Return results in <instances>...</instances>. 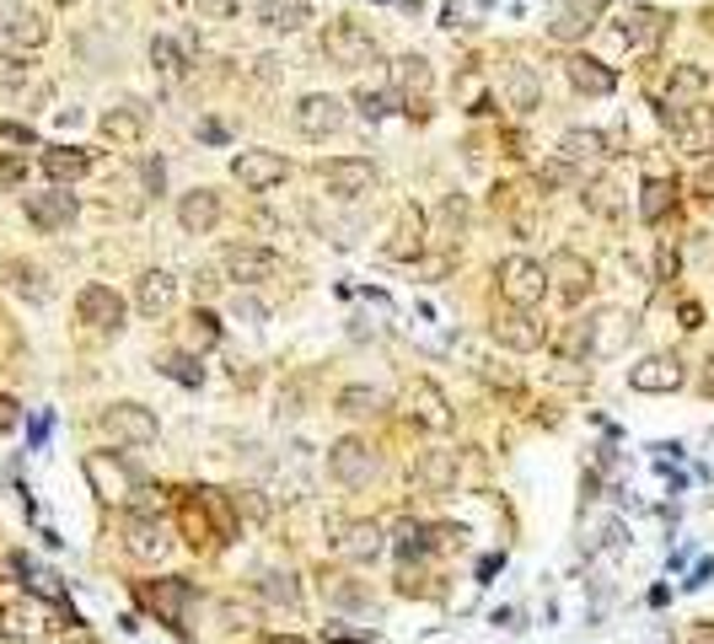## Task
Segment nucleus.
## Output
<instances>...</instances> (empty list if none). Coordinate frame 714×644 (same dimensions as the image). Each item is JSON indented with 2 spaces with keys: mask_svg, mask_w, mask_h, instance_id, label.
I'll return each mask as SVG.
<instances>
[{
  "mask_svg": "<svg viewBox=\"0 0 714 644\" xmlns=\"http://www.w3.org/2000/svg\"><path fill=\"white\" fill-rule=\"evenodd\" d=\"M145 108L140 103H119V108H108L103 119H97V134L103 140H114V145H140L145 140Z\"/></svg>",
  "mask_w": 714,
  "mask_h": 644,
  "instance_id": "nucleus-26",
  "label": "nucleus"
},
{
  "mask_svg": "<svg viewBox=\"0 0 714 644\" xmlns=\"http://www.w3.org/2000/svg\"><path fill=\"white\" fill-rule=\"evenodd\" d=\"M75 193H66V189H49V193H27L22 199V215L38 226V231H66L70 220H75Z\"/></svg>",
  "mask_w": 714,
  "mask_h": 644,
  "instance_id": "nucleus-19",
  "label": "nucleus"
},
{
  "mask_svg": "<svg viewBox=\"0 0 714 644\" xmlns=\"http://www.w3.org/2000/svg\"><path fill=\"white\" fill-rule=\"evenodd\" d=\"M338 553L349 559V564H377L382 559V548H388V532L377 526V521H349V526H338Z\"/></svg>",
  "mask_w": 714,
  "mask_h": 644,
  "instance_id": "nucleus-23",
  "label": "nucleus"
},
{
  "mask_svg": "<svg viewBox=\"0 0 714 644\" xmlns=\"http://www.w3.org/2000/svg\"><path fill=\"white\" fill-rule=\"evenodd\" d=\"M290 124H296V134H307V140H328V134H338V129L349 124V108H344L333 92H307V97L296 103Z\"/></svg>",
  "mask_w": 714,
  "mask_h": 644,
  "instance_id": "nucleus-8",
  "label": "nucleus"
},
{
  "mask_svg": "<svg viewBox=\"0 0 714 644\" xmlns=\"http://www.w3.org/2000/svg\"><path fill=\"white\" fill-rule=\"evenodd\" d=\"M27 75H33V60H22V55H0V86H5V92L27 86Z\"/></svg>",
  "mask_w": 714,
  "mask_h": 644,
  "instance_id": "nucleus-46",
  "label": "nucleus"
},
{
  "mask_svg": "<svg viewBox=\"0 0 714 644\" xmlns=\"http://www.w3.org/2000/svg\"><path fill=\"white\" fill-rule=\"evenodd\" d=\"M16 419H22L16 397H5V392H0V436H5V430H16Z\"/></svg>",
  "mask_w": 714,
  "mask_h": 644,
  "instance_id": "nucleus-53",
  "label": "nucleus"
},
{
  "mask_svg": "<svg viewBox=\"0 0 714 644\" xmlns=\"http://www.w3.org/2000/svg\"><path fill=\"white\" fill-rule=\"evenodd\" d=\"M183 344H189V355H210V349L221 344V318H215L210 307H194V312H189V327H183Z\"/></svg>",
  "mask_w": 714,
  "mask_h": 644,
  "instance_id": "nucleus-35",
  "label": "nucleus"
},
{
  "mask_svg": "<svg viewBox=\"0 0 714 644\" xmlns=\"http://www.w3.org/2000/svg\"><path fill=\"white\" fill-rule=\"evenodd\" d=\"M134 307H140V318H167L178 307V279L167 269H145L134 279Z\"/></svg>",
  "mask_w": 714,
  "mask_h": 644,
  "instance_id": "nucleus-22",
  "label": "nucleus"
},
{
  "mask_svg": "<svg viewBox=\"0 0 714 644\" xmlns=\"http://www.w3.org/2000/svg\"><path fill=\"white\" fill-rule=\"evenodd\" d=\"M543 269H548V290H559V301H570V307H581L585 296H591V285H596L591 263H585L575 248H559Z\"/></svg>",
  "mask_w": 714,
  "mask_h": 644,
  "instance_id": "nucleus-11",
  "label": "nucleus"
},
{
  "mask_svg": "<svg viewBox=\"0 0 714 644\" xmlns=\"http://www.w3.org/2000/svg\"><path fill=\"white\" fill-rule=\"evenodd\" d=\"M682 327H704V312H699V307H693V301H688V307H682Z\"/></svg>",
  "mask_w": 714,
  "mask_h": 644,
  "instance_id": "nucleus-57",
  "label": "nucleus"
},
{
  "mask_svg": "<svg viewBox=\"0 0 714 644\" xmlns=\"http://www.w3.org/2000/svg\"><path fill=\"white\" fill-rule=\"evenodd\" d=\"M328 473H333L344 489H360V484L377 478V451L366 446L360 436H344V441L328 446Z\"/></svg>",
  "mask_w": 714,
  "mask_h": 644,
  "instance_id": "nucleus-10",
  "label": "nucleus"
},
{
  "mask_svg": "<svg viewBox=\"0 0 714 644\" xmlns=\"http://www.w3.org/2000/svg\"><path fill=\"white\" fill-rule=\"evenodd\" d=\"M156 371H162V377H172V382H183V386H199V382H204V366H199L189 349H167V355L156 360Z\"/></svg>",
  "mask_w": 714,
  "mask_h": 644,
  "instance_id": "nucleus-41",
  "label": "nucleus"
},
{
  "mask_svg": "<svg viewBox=\"0 0 714 644\" xmlns=\"http://www.w3.org/2000/svg\"><path fill=\"white\" fill-rule=\"evenodd\" d=\"M693 644H714V623H699V629H693Z\"/></svg>",
  "mask_w": 714,
  "mask_h": 644,
  "instance_id": "nucleus-58",
  "label": "nucleus"
},
{
  "mask_svg": "<svg viewBox=\"0 0 714 644\" xmlns=\"http://www.w3.org/2000/svg\"><path fill=\"white\" fill-rule=\"evenodd\" d=\"M81 644H92V640H81Z\"/></svg>",
  "mask_w": 714,
  "mask_h": 644,
  "instance_id": "nucleus-62",
  "label": "nucleus"
},
{
  "mask_svg": "<svg viewBox=\"0 0 714 644\" xmlns=\"http://www.w3.org/2000/svg\"><path fill=\"white\" fill-rule=\"evenodd\" d=\"M194 11L204 22H231V16L242 11V0H194Z\"/></svg>",
  "mask_w": 714,
  "mask_h": 644,
  "instance_id": "nucleus-49",
  "label": "nucleus"
},
{
  "mask_svg": "<svg viewBox=\"0 0 714 644\" xmlns=\"http://www.w3.org/2000/svg\"><path fill=\"white\" fill-rule=\"evenodd\" d=\"M430 86H436V70H430L425 55H403V60H392V92H397V97L414 103V97H425Z\"/></svg>",
  "mask_w": 714,
  "mask_h": 644,
  "instance_id": "nucleus-29",
  "label": "nucleus"
},
{
  "mask_svg": "<svg viewBox=\"0 0 714 644\" xmlns=\"http://www.w3.org/2000/svg\"><path fill=\"white\" fill-rule=\"evenodd\" d=\"M441 220H447V231H452L447 242H456L462 226H467V204H462V193H447V199H441Z\"/></svg>",
  "mask_w": 714,
  "mask_h": 644,
  "instance_id": "nucleus-47",
  "label": "nucleus"
},
{
  "mask_svg": "<svg viewBox=\"0 0 714 644\" xmlns=\"http://www.w3.org/2000/svg\"><path fill=\"white\" fill-rule=\"evenodd\" d=\"M704 92H710V70H704V64H671V75H666L671 108H677L682 97H704Z\"/></svg>",
  "mask_w": 714,
  "mask_h": 644,
  "instance_id": "nucleus-36",
  "label": "nucleus"
},
{
  "mask_svg": "<svg viewBox=\"0 0 714 644\" xmlns=\"http://www.w3.org/2000/svg\"><path fill=\"white\" fill-rule=\"evenodd\" d=\"M704 392H710V397H714V355H710V360H704Z\"/></svg>",
  "mask_w": 714,
  "mask_h": 644,
  "instance_id": "nucleus-60",
  "label": "nucleus"
},
{
  "mask_svg": "<svg viewBox=\"0 0 714 644\" xmlns=\"http://www.w3.org/2000/svg\"><path fill=\"white\" fill-rule=\"evenodd\" d=\"M221 269H226L242 290H253V285L279 274V253L263 248V242H226V248H221Z\"/></svg>",
  "mask_w": 714,
  "mask_h": 644,
  "instance_id": "nucleus-7",
  "label": "nucleus"
},
{
  "mask_svg": "<svg viewBox=\"0 0 714 644\" xmlns=\"http://www.w3.org/2000/svg\"><path fill=\"white\" fill-rule=\"evenodd\" d=\"M338 414L344 419H371V414H382V392L377 386H344L338 392Z\"/></svg>",
  "mask_w": 714,
  "mask_h": 644,
  "instance_id": "nucleus-39",
  "label": "nucleus"
},
{
  "mask_svg": "<svg viewBox=\"0 0 714 644\" xmlns=\"http://www.w3.org/2000/svg\"><path fill=\"white\" fill-rule=\"evenodd\" d=\"M231 178L248 193H269L290 178V162H285L279 151H269V145H248V151L231 156Z\"/></svg>",
  "mask_w": 714,
  "mask_h": 644,
  "instance_id": "nucleus-4",
  "label": "nucleus"
},
{
  "mask_svg": "<svg viewBox=\"0 0 714 644\" xmlns=\"http://www.w3.org/2000/svg\"><path fill=\"white\" fill-rule=\"evenodd\" d=\"M194 296H204V301L215 296V274H210V269H199L194 274Z\"/></svg>",
  "mask_w": 714,
  "mask_h": 644,
  "instance_id": "nucleus-56",
  "label": "nucleus"
},
{
  "mask_svg": "<svg viewBox=\"0 0 714 644\" xmlns=\"http://www.w3.org/2000/svg\"><path fill=\"white\" fill-rule=\"evenodd\" d=\"M666 27H671V16L661 5H629V11H618V38L629 49H655L666 38Z\"/></svg>",
  "mask_w": 714,
  "mask_h": 644,
  "instance_id": "nucleus-18",
  "label": "nucleus"
},
{
  "mask_svg": "<svg viewBox=\"0 0 714 644\" xmlns=\"http://www.w3.org/2000/svg\"><path fill=\"white\" fill-rule=\"evenodd\" d=\"M403 403H408V419L419 425V430H452V403H447V392L430 382V377H414V382L403 386Z\"/></svg>",
  "mask_w": 714,
  "mask_h": 644,
  "instance_id": "nucleus-12",
  "label": "nucleus"
},
{
  "mask_svg": "<svg viewBox=\"0 0 714 644\" xmlns=\"http://www.w3.org/2000/svg\"><path fill=\"white\" fill-rule=\"evenodd\" d=\"M505 103L516 108V114H532L537 103H543V81H537V70L532 64H505Z\"/></svg>",
  "mask_w": 714,
  "mask_h": 644,
  "instance_id": "nucleus-31",
  "label": "nucleus"
},
{
  "mask_svg": "<svg viewBox=\"0 0 714 644\" xmlns=\"http://www.w3.org/2000/svg\"><path fill=\"white\" fill-rule=\"evenodd\" d=\"M612 151H607V134L602 129H564L559 140V167L570 172H585V167H602Z\"/></svg>",
  "mask_w": 714,
  "mask_h": 644,
  "instance_id": "nucleus-20",
  "label": "nucleus"
},
{
  "mask_svg": "<svg viewBox=\"0 0 714 644\" xmlns=\"http://www.w3.org/2000/svg\"><path fill=\"white\" fill-rule=\"evenodd\" d=\"M221 215H226V204H221L215 189H189L178 199V226H183L189 237H210V231L221 226Z\"/></svg>",
  "mask_w": 714,
  "mask_h": 644,
  "instance_id": "nucleus-21",
  "label": "nucleus"
},
{
  "mask_svg": "<svg viewBox=\"0 0 714 644\" xmlns=\"http://www.w3.org/2000/svg\"><path fill=\"white\" fill-rule=\"evenodd\" d=\"M253 22H259L263 33H301L312 22V5L307 0H259Z\"/></svg>",
  "mask_w": 714,
  "mask_h": 644,
  "instance_id": "nucleus-25",
  "label": "nucleus"
},
{
  "mask_svg": "<svg viewBox=\"0 0 714 644\" xmlns=\"http://www.w3.org/2000/svg\"><path fill=\"white\" fill-rule=\"evenodd\" d=\"M81 473H86V484H92V494L97 500H134V489H140V478H134V467L124 456H114V451H86L81 456Z\"/></svg>",
  "mask_w": 714,
  "mask_h": 644,
  "instance_id": "nucleus-3",
  "label": "nucleus"
},
{
  "mask_svg": "<svg viewBox=\"0 0 714 644\" xmlns=\"http://www.w3.org/2000/svg\"><path fill=\"white\" fill-rule=\"evenodd\" d=\"M581 33H591V11H585V5H564V11H559V22L548 27V38H554V44H575Z\"/></svg>",
  "mask_w": 714,
  "mask_h": 644,
  "instance_id": "nucleus-44",
  "label": "nucleus"
},
{
  "mask_svg": "<svg viewBox=\"0 0 714 644\" xmlns=\"http://www.w3.org/2000/svg\"><path fill=\"white\" fill-rule=\"evenodd\" d=\"M5 285H11L22 301H33V307H44V301H49V279H44V269H38V263L11 258V263H5Z\"/></svg>",
  "mask_w": 714,
  "mask_h": 644,
  "instance_id": "nucleus-33",
  "label": "nucleus"
},
{
  "mask_svg": "<svg viewBox=\"0 0 714 644\" xmlns=\"http://www.w3.org/2000/svg\"><path fill=\"white\" fill-rule=\"evenodd\" d=\"M564 75H570V86L585 92V97H607V92L618 86V70L591 60V55H570V60H564Z\"/></svg>",
  "mask_w": 714,
  "mask_h": 644,
  "instance_id": "nucleus-27",
  "label": "nucleus"
},
{
  "mask_svg": "<svg viewBox=\"0 0 714 644\" xmlns=\"http://www.w3.org/2000/svg\"><path fill=\"white\" fill-rule=\"evenodd\" d=\"M124 553L140 564H162L172 553V532L156 521V515H124Z\"/></svg>",
  "mask_w": 714,
  "mask_h": 644,
  "instance_id": "nucleus-13",
  "label": "nucleus"
},
{
  "mask_svg": "<svg viewBox=\"0 0 714 644\" xmlns=\"http://www.w3.org/2000/svg\"><path fill=\"white\" fill-rule=\"evenodd\" d=\"M318 178H323V189L333 199H360V193H371L377 183V167L366 162V156H333L318 167Z\"/></svg>",
  "mask_w": 714,
  "mask_h": 644,
  "instance_id": "nucleus-15",
  "label": "nucleus"
},
{
  "mask_svg": "<svg viewBox=\"0 0 714 644\" xmlns=\"http://www.w3.org/2000/svg\"><path fill=\"white\" fill-rule=\"evenodd\" d=\"M151 70H156L162 81H178V75L189 70V60H183V49H178L172 38H151Z\"/></svg>",
  "mask_w": 714,
  "mask_h": 644,
  "instance_id": "nucleus-42",
  "label": "nucleus"
},
{
  "mask_svg": "<svg viewBox=\"0 0 714 644\" xmlns=\"http://www.w3.org/2000/svg\"><path fill=\"white\" fill-rule=\"evenodd\" d=\"M456 473H462V456H456V451H425V462H419V484H425L430 494H452Z\"/></svg>",
  "mask_w": 714,
  "mask_h": 644,
  "instance_id": "nucleus-32",
  "label": "nucleus"
},
{
  "mask_svg": "<svg viewBox=\"0 0 714 644\" xmlns=\"http://www.w3.org/2000/svg\"><path fill=\"white\" fill-rule=\"evenodd\" d=\"M27 178V162H16V156H0V183H22Z\"/></svg>",
  "mask_w": 714,
  "mask_h": 644,
  "instance_id": "nucleus-52",
  "label": "nucleus"
},
{
  "mask_svg": "<svg viewBox=\"0 0 714 644\" xmlns=\"http://www.w3.org/2000/svg\"><path fill=\"white\" fill-rule=\"evenodd\" d=\"M323 55L338 70H360V64L377 60V38L360 27V22H349V16H338V22H328L323 33Z\"/></svg>",
  "mask_w": 714,
  "mask_h": 644,
  "instance_id": "nucleus-6",
  "label": "nucleus"
},
{
  "mask_svg": "<svg viewBox=\"0 0 714 644\" xmlns=\"http://www.w3.org/2000/svg\"><path fill=\"white\" fill-rule=\"evenodd\" d=\"M237 511L248 515V521H269V505L259 500V489H237Z\"/></svg>",
  "mask_w": 714,
  "mask_h": 644,
  "instance_id": "nucleus-50",
  "label": "nucleus"
},
{
  "mask_svg": "<svg viewBox=\"0 0 714 644\" xmlns=\"http://www.w3.org/2000/svg\"><path fill=\"white\" fill-rule=\"evenodd\" d=\"M489 338L505 344V349H516V355H532V349L543 344V327L532 322V312L505 307V312H495V322H489Z\"/></svg>",
  "mask_w": 714,
  "mask_h": 644,
  "instance_id": "nucleus-24",
  "label": "nucleus"
},
{
  "mask_svg": "<svg viewBox=\"0 0 714 644\" xmlns=\"http://www.w3.org/2000/svg\"><path fill=\"white\" fill-rule=\"evenodd\" d=\"M655 279H677V253H671V248L655 253Z\"/></svg>",
  "mask_w": 714,
  "mask_h": 644,
  "instance_id": "nucleus-54",
  "label": "nucleus"
},
{
  "mask_svg": "<svg viewBox=\"0 0 714 644\" xmlns=\"http://www.w3.org/2000/svg\"><path fill=\"white\" fill-rule=\"evenodd\" d=\"M199 500L210 505V515L221 521V537H237V521H231V511H226V500H221V489H194Z\"/></svg>",
  "mask_w": 714,
  "mask_h": 644,
  "instance_id": "nucleus-48",
  "label": "nucleus"
},
{
  "mask_svg": "<svg viewBox=\"0 0 714 644\" xmlns=\"http://www.w3.org/2000/svg\"><path fill=\"white\" fill-rule=\"evenodd\" d=\"M259 596L269 601V607L296 612V607H301V580L290 575V570H263V575H259Z\"/></svg>",
  "mask_w": 714,
  "mask_h": 644,
  "instance_id": "nucleus-34",
  "label": "nucleus"
},
{
  "mask_svg": "<svg viewBox=\"0 0 714 644\" xmlns=\"http://www.w3.org/2000/svg\"><path fill=\"white\" fill-rule=\"evenodd\" d=\"M629 338V318L623 312H596L591 322H581V355L585 360H612Z\"/></svg>",
  "mask_w": 714,
  "mask_h": 644,
  "instance_id": "nucleus-17",
  "label": "nucleus"
},
{
  "mask_svg": "<svg viewBox=\"0 0 714 644\" xmlns=\"http://www.w3.org/2000/svg\"><path fill=\"white\" fill-rule=\"evenodd\" d=\"M263 644H307V640H296V634H269Z\"/></svg>",
  "mask_w": 714,
  "mask_h": 644,
  "instance_id": "nucleus-61",
  "label": "nucleus"
},
{
  "mask_svg": "<svg viewBox=\"0 0 714 644\" xmlns=\"http://www.w3.org/2000/svg\"><path fill=\"white\" fill-rule=\"evenodd\" d=\"M75 318L86 322L97 338H119V333H124V296H119L114 285H81Z\"/></svg>",
  "mask_w": 714,
  "mask_h": 644,
  "instance_id": "nucleus-5",
  "label": "nucleus"
},
{
  "mask_svg": "<svg viewBox=\"0 0 714 644\" xmlns=\"http://www.w3.org/2000/svg\"><path fill=\"white\" fill-rule=\"evenodd\" d=\"M38 634H44V612L33 601H5L0 607V640L27 644V640H38Z\"/></svg>",
  "mask_w": 714,
  "mask_h": 644,
  "instance_id": "nucleus-30",
  "label": "nucleus"
},
{
  "mask_svg": "<svg viewBox=\"0 0 714 644\" xmlns=\"http://www.w3.org/2000/svg\"><path fill=\"white\" fill-rule=\"evenodd\" d=\"M688 382V366L677 355H645L640 366H629V386L645 392V397H661V392H677Z\"/></svg>",
  "mask_w": 714,
  "mask_h": 644,
  "instance_id": "nucleus-16",
  "label": "nucleus"
},
{
  "mask_svg": "<svg viewBox=\"0 0 714 644\" xmlns=\"http://www.w3.org/2000/svg\"><path fill=\"white\" fill-rule=\"evenodd\" d=\"M484 16H489V0H447V11H441V27H484Z\"/></svg>",
  "mask_w": 714,
  "mask_h": 644,
  "instance_id": "nucleus-43",
  "label": "nucleus"
},
{
  "mask_svg": "<svg viewBox=\"0 0 714 644\" xmlns=\"http://www.w3.org/2000/svg\"><path fill=\"white\" fill-rule=\"evenodd\" d=\"M97 436H108L114 446L140 451L162 436V425H156V414H151L145 403H108V408L97 414Z\"/></svg>",
  "mask_w": 714,
  "mask_h": 644,
  "instance_id": "nucleus-1",
  "label": "nucleus"
},
{
  "mask_svg": "<svg viewBox=\"0 0 714 644\" xmlns=\"http://www.w3.org/2000/svg\"><path fill=\"white\" fill-rule=\"evenodd\" d=\"M425 248H430V215L408 199V204L397 210V220H392V237L382 253H388L392 263H414V258H425Z\"/></svg>",
  "mask_w": 714,
  "mask_h": 644,
  "instance_id": "nucleus-9",
  "label": "nucleus"
},
{
  "mask_svg": "<svg viewBox=\"0 0 714 644\" xmlns=\"http://www.w3.org/2000/svg\"><path fill=\"white\" fill-rule=\"evenodd\" d=\"M140 178H145V189H151V193H162V178H167L162 156H145V162H140Z\"/></svg>",
  "mask_w": 714,
  "mask_h": 644,
  "instance_id": "nucleus-51",
  "label": "nucleus"
},
{
  "mask_svg": "<svg viewBox=\"0 0 714 644\" xmlns=\"http://www.w3.org/2000/svg\"><path fill=\"white\" fill-rule=\"evenodd\" d=\"M699 189H704V193H714V162H710V167H704V172H699Z\"/></svg>",
  "mask_w": 714,
  "mask_h": 644,
  "instance_id": "nucleus-59",
  "label": "nucleus"
},
{
  "mask_svg": "<svg viewBox=\"0 0 714 644\" xmlns=\"http://www.w3.org/2000/svg\"><path fill=\"white\" fill-rule=\"evenodd\" d=\"M355 108H360V119L382 124L392 108H397V92H392V86H355Z\"/></svg>",
  "mask_w": 714,
  "mask_h": 644,
  "instance_id": "nucleus-40",
  "label": "nucleus"
},
{
  "mask_svg": "<svg viewBox=\"0 0 714 644\" xmlns=\"http://www.w3.org/2000/svg\"><path fill=\"white\" fill-rule=\"evenodd\" d=\"M5 38H11L16 49H44V44H49V22H44L38 11H16V16L5 22Z\"/></svg>",
  "mask_w": 714,
  "mask_h": 644,
  "instance_id": "nucleus-37",
  "label": "nucleus"
},
{
  "mask_svg": "<svg viewBox=\"0 0 714 644\" xmlns=\"http://www.w3.org/2000/svg\"><path fill=\"white\" fill-rule=\"evenodd\" d=\"M140 601H145L162 623H172V629L183 634V612H189V601H194V585H189L183 575L151 580V585H140Z\"/></svg>",
  "mask_w": 714,
  "mask_h": 644,
  "instance_id": "nucleus-14",
  "label": "nucleus"
},
{
  "mask_svg": "<svg viewBox=\"0 0 714 644\" xmlns=\"http://www.w3.org/2000/svg\"><path fill=\"white\" fill-rule=\"evenodd\" d=\"M237 318H253V322H263L269 312H263V301H253V296H242L237 290Z\"/></svg>",
  "mask_w": 714,
  "mask_h": 644,
  "instance_id": "nucleus-55",
  "label": "nucleus"
},
{
  "mask_svg": "<svg viewBox=\"0 0 714 644\" xmlns=\"http://www.w3.org/2000/svg\"><path fill=\"white\" fill-rule=\"evenodd\" d=\"M183 532H189V542H194L199 553L215 542V526H210V515L199 511V500H189V505H183Z\"/></svg>",
  "mask_w": 714,
  "mask_h": 644,
  "instance_id": "nucleus-45",
  "label": "nucleus"
},
{
  "mask_svg": "<svg viewBox=\"0 0 714 644\" xmlns=\"http://www.w3.org/2000/svg\"><path fill=\"white\" fill-rule=\"evenodd\" d=\"M671 193H677L671 178H645V189H640V220H645V226H661V220H666Z\"/></svg>",
  "mask_w": 714,
  "mask_h": 644,
  "instance_id": "nucleus-38",
  "label": "nucleus"
},
{
  "mask_svg": "<svg viewBox=\"0 0 714 644\" xmlns=\"http://www.w3.org/2000/svg\"><path fill=\"white\" fill-rule=\"evenodd\" d=\"M38 167H44L49 183H75V178L92 172V151H81V145H49L38 156Z\"/></svg>",
  "mask_w": 714,
  "mask_h": 644,
  "instance_id": "nucleus-28",
  "label": "nucleus"
},
{
  "mask_svg": "<svg viewBox=\"0 0 714 644\" xmlns=\"http://www.w3.org/2000/svg\"><path fill=\"white\" fill-rule=\"evenodd\" d=\"M500 296H505V307H516V312H537L543 296H548V269H543L537 258L511 253L500 263Z\"/></svg>",
  "mask_w": 714,
  "mask_h": 644,
  "instance_id": "nucleus-2",
  "label": "nucleus"
}]
</instances>
